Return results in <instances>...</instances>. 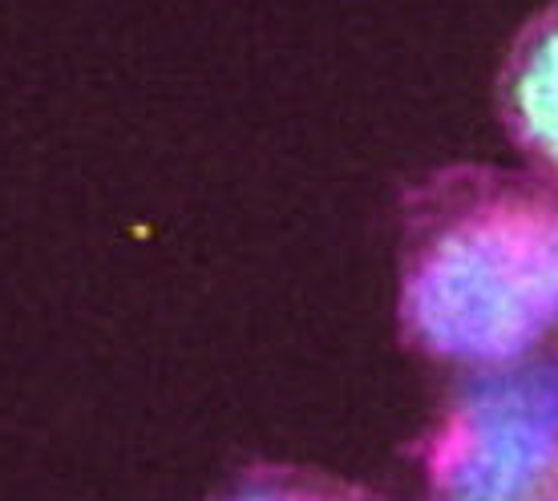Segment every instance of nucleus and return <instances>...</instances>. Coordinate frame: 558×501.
<instances>
[{
  "instance_id": "1",
  "label": "nucleus",
  "mask_w": 558,
  "mask_h": 501,
  "mask_svg": "<svg viewBox=\"0 0 558 501\" xmlns=\"http://www.w3.org/2000/svg\"><path fill=\"white\" fill-rule=\"evenodd\" d=\"M397 332L453 376L558 352V186L453 162L401 198Z\"/></svg>"
},
{
  "instance_id": "2",
  "label": "nucleus",
  "mask_w": 558,
  "mask_h": 501,
  "mask_svg": "<svg viewBox=\"0 0 558 501\" xmlns=\"http://www.w3.org/2000/svg\"><path fill=\"white\" fill-rule=\"evenodd\" d=\"M417 469L425 501H558V352L453 376Z\"/></svg>"
},
{
  "instance_id": "3",
  "label": "nucleus",
  "mask_w": 558,
  "mask_h": 501,
  "mask_svg": "<svg viewBox=\"0 0 558 501\" xmlns=\"http://www.w3.org/2000/svg\"><path fill=\"white\" fill-rule=\"evenodd\" d=\"M494 113L522 167L558 186V0L514 28L494 73Z\"/></svg>"
},
{
  "instance_id": "4",
  "label": "nucleus",
  "mask_w": 558,
  "mask_h": 501,
  "mask_svg": "<svg viewBox=\"0 0 558 501\" xmlns=\"http://www.w3.org/2000/svg\"><path fill=\"white\" fill-rule=\"evenodd\" d=\"M215 501H380L373 489L344 481L316 469H295V465H259L235 477Z\"/></svg>"
}]
</instances>
